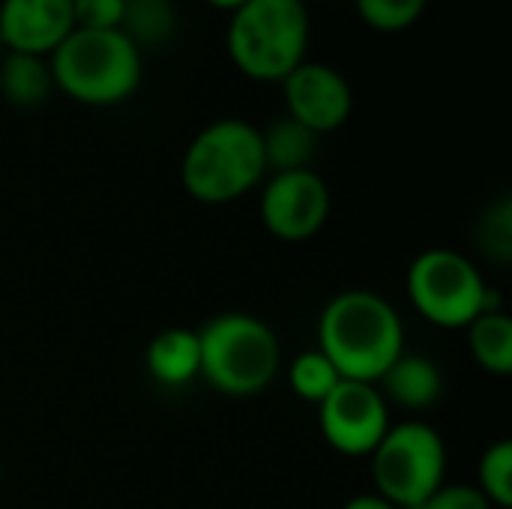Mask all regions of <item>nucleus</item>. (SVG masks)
I'll list each match as a JSON object with an SVG mask.
<instances>
[{
  "label": "nucleus",
  "mask_w": 512,
  "mask_h": 509,
  "mask_svg": "<svg viewBox=\"0 0 512 509\" xmlns=\"http://www.w3.org/2000/svg\"><path fill=\"white\" fill-rule=\"evenodd\" d=\"M177 27V12L171 0H123V15L117 30L141 51L147 45H162Z\"/></svg>",
  "instance_id": "17"
},
{
  "label": "nucleus",
  "mask_w": 512,
  "mask_h": 509,
  "mask_svg": "<svg viewBox=\"0 0 512 509\" xmlns=\"http://www.w3.org/2000/svg\"><path fill=\"white\" fill-rule=\"evenodd\" d=\"M75 30L72 0H3L0 33L9 51L51 54Z\"/></svg>",
  "instance_id": "11"
},
{
  "label": "nucleus",
  "mask_w": 512,
  "mask_h": 509,
  "mask_svg": "<svg viewBox=\"0 0 512 509\" xmlns=\"http://www.w3.org/2000/svg\"><path fill=\"white\" fill-rule=\"evenodd\" d=\"M147 372L165 387H183L201 372V345L198 333L186 327H171L153 336L147 345Z\"/></svg>",
  "instance_id": "13"
},
{
  "label": "nucleus",
  "mask_w": 512,
  "mask_h": 509,
  "mask_svg": "<svg viewBox=\"0 0 512 509\" xmlns=\"http://www.w3.org/2000/svg\"><path fill=\"white\" fill-rule=\"evenodd\" d=\"M318 351L342 381L378 384L405 351V327L387 297L366 288L336 294L318 321Z\"/></svg>",
  "instance_id": "1"
},
{
  "label": "nucleus",
  "mask_w": 512,
  "mask_h": 509,
  "mask_svg": "<svg viewBox=\"0 0 512 509\" xmlns=\"http://www.w3.org/2000/svg\"><path fill=\"white\" fill-rule=\"evenodd\" d=\"M0 48H3V33H0Z\"/></svg>",
  "instance_id": "25"
},
{
  "label": "nucleus",
  "mask_w": 512,
  "mask_h": 509,
  "mask_svg": "<svg viewBox=\"0 0 512 509\" xmlns=\"http://www.w3.org/2000/svg\"><path fill=\"white\" fill-rule=\"evenodd\" d=\"M54 90L51 63L39 54L9 51L0 63V93L18 108H36Z\"/></svg>",
  "instance_id": "15"
},
{
  "label": "nucleus",
  "mask_w": 512,
  "mask_h": 509,
  "mask_svg": "<svg viewBox=\"0 0 512 509\" xmlns=\"http://www.w3.org/2000/svg\"><path fill=\"white\" fill-rule=\"evenodd\" d=\"M288 117L309 126L315 135L339 129L354 108L351 84L342 72L327 63H300L294 72L282 78Z\"/></svg>",
  "instance_id": "10"
},
{
  "label": "nucleus",
  "mask_w": 512,
  "mask_h": 509,
  "mask_svg": "<svg viewBox=\"0 0 512 509\" xmlns=\"http://www.w3.org/2000/svg\"><path fill=\"white\" fill-rule=\"evenodd\" d=\"M54 87L87 105H114L141 81V51L120 30L75 27L51 51Z\"/></svg>",
  "instance_id": "4"
},
{
  "label": "nucleus",
  "mask_w": 512,
  "mask_h": 509,
  "mask_svg": "<svg viewBox=\"0 0 512 509\" xmlns=\"http://www.w3.org/2000/svg\"><path fill=\"white\" fill-rule=\"evenodd\" d=\"M201 378L225 396L264 393L282 366L276 333L249 312H225L198 330Z\"/></svg>",
  "instance_id": "2"
},
{
  "label": "nucleus",
  "mask_w": 512,
  "mask_h": 509,
  "mask_svg": "<svg viewBox=\"0 0 512 509\" xmlns=\"http://www.w3.org/2000/svg\"><path fill=\"white\" fill-rule=\"evenodd\" d=\"M477 489L489 498L492 507H512V444H492L477 465Z\"/></svg>",
  "instance_id": "19"
},
{
  "label": "nucleus",
  "mask_w": 512,
  "mask_h": 509,
  "mask_svg": "<svg viewBox=\"0 0 512 509\" xmlns=\"http://www.w3.org/2000/svg\"><path fill=\"white\" fill-rule=\"evenodd\" d=\"M288 381H291V390H294L303 402L321 405V402L336 390V384L342 381V375H339L336 366L315 348V351H303V354L291 363Z\"/></svg>",
  "instance_id": "18"
},
{
  "label": "nucleus",
  "mask_w": 512,
  "mask_h": 509,
  "mask_svg": "<svg viewBox=\"0 0 512 509\" xmlns=\"http://www.w3.org/2000/svg\"><path fill=\"white\" fill-rule=\"evenodd\" d=\"M180 174L186 192L201 204L243 198L267 174L261 129L234 117L204 126L186 147Z\"/></svg>",
  "instance_id": "3"
},
{
  "label": "nucleus",
  "mask_w": 512,
  "mask_h": 509,
  "mask_svg": "<svg viewBox=\"0 0 512 509\" xmlns=\"http://www.w3.org/2000/svg\"><path fill=\"white\" fill-rule=\"evenodd\" d=\"M378 384L387 402H396L399 408H408V411H426L444 393V375L435 366V360L426 354H408V351L396 357V363L381 375Z\"/></svg>",
  "instance_id": "12"
},
{
  "label": "nucleus",
  "mask_w": 512,
  "mask_h": 509,
  "mask_svg": "<svg viewBox=\"0 0 512 509\" xmlns=\"http://www.w3.org/2000/svg\"><path fill=\"white\" fill-rule=\"evenodd\" d=\"M468 348L489 375L512 372V318L504 309H489L468 324Z\"/></svg>",
  "instance_id": "16"
},
{
  "label": "nucleus",
  "mask_w": 512,
  "mask_h": 509,
  "mask_svg": "<svg viewBox=\"0 0 512 509\" xmlns=\"http://www.w3.org/2000/svg\"><path fill=\"white\" fill-rule=\"evenodd\" d=\"M414 509H492V504L477 486H465V483L447 486L444 483L438 492H432L420 507Z\"/></svg>",
  "instance_id": "22"
},
{
  "label": "nucleus",
  "mask_w": 512,
  "mask_h": 509,
  "mask_svg": "<svg viewBox=\"0 0 512 509\" xmlns=\"http://www.w3.org/2000/svg\"><path fill=\"white\" fill-rule=\"evenodd\" d=\"M375 495L399 509L420 507L447 477V447L438 429L423 420H405L387 429L372 450Z\"/></svg>",
  "instance_id": "7"
},
{
  "label": "nucleus",
  "mask_w": 512,
  "mask_h": 509,
  "mask_svg": "<svg viewBox=\"0 0 512 509\" xmlns=\"http://www.w3.org/2000/svg\"><path fill=\"white\" fill-rule=\"evenodd\" d=\"M207 3H213V6H222V9H237V6H243L246 0H207Z\"/></svg>",
  "instance_id": "24"
},
{
  "label": "nucleus",
  "mask_w": 512,
  "mask_h": 509,
  "mask_svg": "<svg viewBox=\"0 0 512 509\" xmlns=\"http://www.w3.org/2000/svg\"><path fill=\"white\" fill-rule=\"evenodd\" d=\"M408 297L435 327L459 330L477 315L501 309L498 294L483 282L474 261L456 249H426L408 267Z\"/></svg>",
  "instance_id": "6"
},
{
  "label": "nucleus",
  "mask_w": 512,
  "mask_h": 509,
  "mask_svg": "<svg viewBox=\"0 0 512 509\" xmlns=\"http://www.w3.org/2000/svg\"><path fill=\"white\" fill-rule=\"evenodd\" d=\"M318 423L327 444L342 456H372L393 426L378 384L363 381H339L336 390L318 405Z\"/></svg>",
  "instance_id": "8"
},
{
  "label": "nucleus",
  "mask_w": 512,
  "mask_h": 509,
  "mask_svg": "<svg viewBox=\"0 0 512 509\" xmlns=\"http://www.w3.org/2000/svg\"><path fill=\"white\" fill-rule=\"evenodd\" d=\"M318 138L309 126L297 123L294 117H279L261 132L264 162L276 174L282 171H303L312 165V156L318 150Z\"/></svg>",
  "instance_id": "14"
},
{
  "label": "nucleus",
  "mask_w": 512,
  "mask_h": 509,
  "mask_svg": "<svg viewBox=\"0 0 512 509\" xmlns=\"http://www.w3.org/2000/svg\"><path fill=\"white\" fill-rule=\"evenodd\" d=\"M342 509H399L393 507L390 501H384L381 495H357V498H351L348 504Z\"/></svg>",
  "instance_id": "23"
},
{
  "label": "nucleus",
  "mask_w": 512,
  "mask_h": 509,
  "mask_svg": "<svg viewBox=\"0 0 512 509\" xmlns=\"http://www.w3.org/2000/svg\"><path fill=\"white\" fill-rule=\"evenodd\" d=\"M327 216L330 189L312 168L273 174L261 192V222L273 237L285 243L315 237Z\"/></svg>",
  "instance_id": "9"
},
{
  "label": "nucleus",
  "mask_w": 512,
  "mask_h": 509,
  "mask_svg": "<svg viewBox=\"0 0 512 509\" xmlns=\"http://www.w3.org/2000/svg\"><path fill=\"white\" fill-rule=\"evenodd\" d=\"M0 477H3V471H0Z\"/></svg>",
  "instance_id": "26"
},
{
  "label": "nucleus",
  "mask_w": 512,
  "mask_h": 509,
  "mask_svg": "<svg viewBox=\"0 0 512 509\" xmlns=\"http://www.w3.org/2000/svg\"><path fill=\"white\" fill-rule=\"evenodd\" d=\"M426 9V0H357V12L378 30H402L414 24Z\"/></svg>",
  "instance_id": "20"
},
{
  "label": "nucleus",
  "mask_w": 512,
  "mask_h": 509,
  "mask_svg": "<svg viewBox=\"0 0 512 509\" xmlns=\"http://www.w3.org/2000/svg\"><path fill=\"white\" fill-rule=\"evenodd\" d=\"M309 45V12L303 0H246L228 24V51L240 72L258 81H282Z\"/></svg>",
  "instance_id": "5"
},
{
  "label": "nucleus",
  "mask_w": 512,
  "mask_h": 509,
  "mask_svg": "<svg viewBox=\"0 0 512 509\" xmlns=\"http://www.w3.org/2000/svg\"><path fill=\"white\" fill-rule=\"evenodd\" d=\"M123 0H72V18L81 30H117Z\"/></svg>",
  "instance_id": "21"
}]
</instances>
